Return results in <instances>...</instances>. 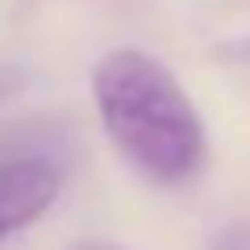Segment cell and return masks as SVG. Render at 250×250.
I'll list each match as a JSON object with an SVG mask.
<instances>
[{"instance_id":"obj_1","label":"cell","mask_w":250,"mask_h":250,"mask_svg":"<svg viewBox=\"0 0 250 250\" xmlns=\"http://www.w3.org/2000/svg\"><path fill=\"white\" fill-rule=\"evenodd\" d=\"M92 100L113 150L150 184H184L205 163V121L154 54L121 46L92 71Z\"/></svg>"},{"instance_id":"obj_4","label":"cell","mask_w":250,"mask_h":250,"mask_svg":"<svg viewBox=\"0 0 250 250\" xmlns=\"http://www.w3.org/2000/svg\"><path fill=\"white\" fill-rule=\"evenodd\" d=\"M13 88H17V75H13V71H0V96H9Z\"/></svg>"},{"instance_id":"obj_2","label":"cell","mask_w":250,"mask_h":250,"mask_svg":"<svg viewBox=\"0 0 250 250\" xmlns=\"http://www.w3.org/2000/svg\"><path fill=\"white\" fill-rule=\"evenodd\" d=\"M62 192V167L54 159H4L0 163V242L50 213Z\"/></svg>"},{"instance_id":"obj_3","label":"cell","mask_w":250,"mask_h":250,"mask_svg":"<svg viewBox=\"0 0 250 250\" xmlns=\"http://www.w3.org/2000/svg\"><path fill=\"white\" fill-rule=\"evenodd\" d=\"M62 250H125V246H117V242H100V238H80V242H71V246H62Z\"/></svg>"}]
</instances>
